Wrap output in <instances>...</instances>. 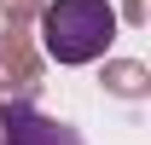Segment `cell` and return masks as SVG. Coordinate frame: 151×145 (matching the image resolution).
Wrapping results in <instances>:
<instances>
[{"label": "cell", "mask_w": 151, "mask_h": 145, "mask_svg": "<svg viewBox=\"0 0 151 145\" xmlns=\"http://www.w3.org/2000/svg\"><path fill=\"white\" fill-rule=\"evenodd\" d=\"M0 145H87V139L47 110L12 105V110H0Z\"/></svg>", "instance_id": "2"}, {"label": "cell", "mask_w": 151, "mask_h": 145, "mask_svg": "<svg viewBox=\"0 0 151 145\" xmlns=\"http://www.w3.org/2000/svg\"><path fill=\"white\" fill-rule=\"evenodd\" d=\"M116 41V6L111 0H52L41 12V47L52 64H93Z\"/></svg>", "instance_id": "1"}]
</instances>
